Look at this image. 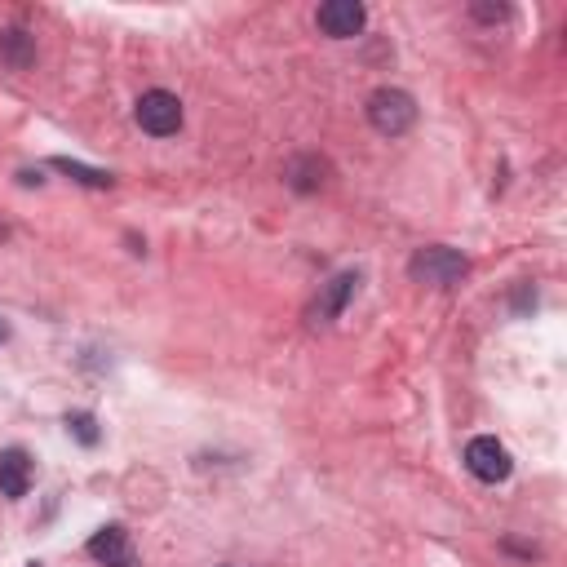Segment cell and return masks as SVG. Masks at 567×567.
<instances>
[{
    "instance_id": "cell-1",
    "label": "cell",
    "mask_w": 567,
    "mask_h": 567,
    "mask_svg": "<svg viewBox=\"0 0 567 567\" xmlns=\"http://www.w3.org/2000/svg\"><path fill=\"white\" fill-rule=\"evenodd\" d=\"M408 275L417 284H426V288H452V284H461L470 275V262L457 249H448V244H430V249L412 253Z\"/></svg>"
},
{
    "instance_id": "cell-12",
    "label": "cell",
    "mask_w": 567,
    "mask_h": 567,
    "mask_svg": "<svg viewBox=\"0 0 567 567\" xmlns=\"http://www.w3.org/2000/svg\"><path fill=\"white\" fill-rule=\"evenodd\" d=\"M474 18H483V23H501L505 5H474Z\"/></svg>"
},
{
    "instance_id": "cell-2",
    "label": "cell",
    "mask_w": 567,
    "mask_h": 567,
    "mask_svg": "<svg viewBox=\"0 0 567 567\" xmlns=\"http://www.w3.org/2000/svg\"><path fill=\"white\" fill-rule=\"evenodd\" d=\"M368 125H373L381 138H404V133L417 125V102L412 94L395 85H381L373 89V98H368Z\"/></svg>"
},
{
    "instance_id": "cell-14",
    "label": "cell",
    "mask_w": 567,
    "mask_h": 567,
    "mask_svg": "<svg viewBox=\"0 0 567 567\" xmlns=\"http://www.w3.org/2000/svg\"><path fill=\"white\" fill-rule=\"evenodd\" d=\"M5 235H9V231H5V222H0V240H5Z\"/></svg>"
},
{
    "instance_id": "cell-3",
    "label": "cell",
    "mask_w": 567,
    "mask_h": 567,
    "mask_svg": "<svg viewBox=\"0 0 567 567\" xmlns=\"http://www.w3.org/2000/svg\"><path fill=\"white\" fill-rule=\"evenodd\" d=\"M138 125L142 133H151V138H173V133L182 129V102L178 94H169V89H151V94L138 98Z\"/></svg>"
},
{
    "instance_id": "cell-5",
    "label": "cell",
    "mask_w": 567,
    "mask_h": 567,
    "mask_svg": "<svg viewBox=\"0 0 567 567\" xmlns=\"http://www.w3.org/2000/svg\"><path fill=\"white\" fill-rule=\"evenodd\" d=\"M315 23H319V32H324V36L350 40V36L364 32L368 9L359 5V0H328V5H319V9H315Z\"/></svg>"
},
{
    "instance_id": "cell-15",
    "label": "cell",
    "mask_w": 567,
    "mask_h": 567,
    "mask_svg": "<svg viewBox=\"0 0 567 567\" xmlns=\"http://www.w3.org/2000/svg\"><path fill=\"white\" fill-rule=\"evenodd\" d=\"M32 567H40V563H32Z\"/></svg>"
},
{
    "instance_id": "cell-10",
    "label": "cell",
    "mask_w": 567,
    "mask_h": 567,
    "mask_svg": "<svg viewBox=\"0 0 567 567\" xmlns=\"http://www.w3.org/2000/svg\"><path fill=\"white\" fill-rule=\"evenodd\" d=\"M0 58L14 63V67H27L32 63V40H27L23 32H5L0 36Z\"/></svg>"
},
{
    "instance_id": "cell-11",
    "label": "cell",
    "mask_w": 567,
    "mask_h": 567,
    "mask_svg": "<svg viewBox=\"0 0 567 567\" xmlns=\"http://www.w3.org/2000/svg\"><path fill=\"white\" fill-rule=\"evenodd\" d=\"M67 430H71V435H76L80 443H89V448L98 443V421L89 417V412H71V417H67Z\"/></svg>"
},
{
    "instance_id": "cell-6",
    "label": "cell",
    "mask_w": 567,
    "mask_h": 567,
    "mask_svg": "<svg viewBox=\"0 0 567 567\" xmlns=\"http://www.w3.org/2000/svg\"><path fill=\"white\" fill-rule=\"evenodd\" d=\"M355 288H359V271H342V275H333L328 284H319V297L311 302V324H333V319L350 306Z\"/></svg>"
},
{
    "instance_id": "cell-8",
    "label": "cell",
    "mask_w": 567,
    "mask_h": 567,
    "mask_svg": "<svg viewBox=\"0 0 567 567\" xmlns=\"http://www.w3.org/2000/svg\"><path fill=\"white\" fill-rule=\"evenodd\" d=\"M27 488H32V457L23 448H5L0 452V492L9 501H18L27 497Z\"/></svg>"
},
{
    "instance_id": "cell-13",
    "label": "cell",
    "mask_w": 567,
    "mask_h": 567,
    "mask_svg": "<svg viewBox=\"0 0 567 567\" xmlns=\"http://www.w3.org/2000/svg\"><path fill=\"white\" fill-rule=\"evenodd\" d=\"M5 337H9V324H5V319H0V342H5Z\"/></svg>"
},
{
    "instance_id": "cell-9",
    "label": "cell",
    "mask_w": 567,
    "mask_h": 567,
    "mask_svg": "<svg viewBox=\"0 0 567 567\" xmlns=\"http://www.w3.org/2000/svg\"><path fill=\"white\" fill-rule=\"evenodd\" d=\"M49 169L67 173V178L80 182V187H111V182H116L107 169H94V164H80V160H67V156H54L49 160Z\"/></svg>"
},
{
    "instance_id": "cell-4",
    "label": "cell",
    "mask_w": 567,
    "mask_h": 567,
    "mask_svg": "<svg viewBox=\"0 0 567 567\" xmlns=\"http://www.w3.org/2000/svg\"><path fill=\"white\" fill-rule=\"evenodd\" d=\"M466 466L474 479H483V483H505L514 461H510V452H505V443H497L492 435H479L466 443Z\"/></svg>"
},
{
    "instance_id": "cell-7",
    "label": "cell",
    "mask_w": 567,
    "mask_h": 567,
    "mask_svg": "<svg viewBox=\"0 0 567 567\" xmlns=\"http://www.w3.org/2000/svg\"><path fill=\"white\" fill-rule=\"evenodd\" d=\"M89 559L107 563V567H138L133 559V545H129V532L120 528V523H111V528H102L89 536Z\"/></svg>"
}]
</instances>
